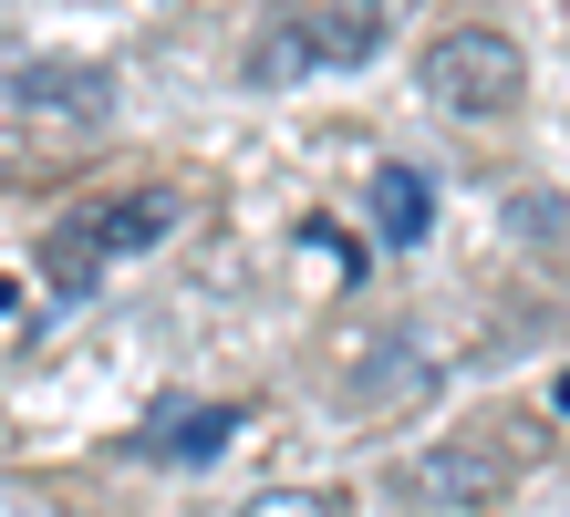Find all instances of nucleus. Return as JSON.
<instances>
[{"instance_id":"obj_1","label":"nucleus","mask_w":570,"mask_h":517,"mask_svg":"<svg viewBox=\"0 0 570 517\" xmlns=\"http://www.w3.org/2000/svg\"><path fill=\"white\" fill-rule=\"evenodd\" d=\"M519 93H529V52L509 31H488V21H466V31H446V42L425 52V103L435 115L488 125V115H519Z\"/></svg>"},{"instance_id":"obj_2","label":"nucleus","mask_w":570,"mask_h":517,"mask_svg":"<svg viewBox=\"0 0 570 517\" xmlns=\"http://www.w3.org/2000/svg\"><path fill=\"white\" fill-rule=\"evenodd\" d=\"M384 21H394V0H301L281 42H259V73L291 83L301 62H363L384 42Z\"/></svg>"},{"instance_id":"obj_3","label":"nucleus","mask_w":570,"mask_h":517,"mask_svg":"<svg viewBox=\"0 0 570 517\" xmlns=\"http://www.w3.org/2000/svg\"><path fill=\"white\" fill-rule=\"evenodd\" d=\"M73 228H83L94 259H125V249H156V238L177 228V197L146 187V197H125V207H94V218H73Z\"/></svg>"},{"instance_id":"obj_4","label":"nucleus","mask_w":570,"mask_h":517,"mask_svg":"<svg viewBox=\"0 0 570 517\" xmlns=\"http://www.w3.org/2000/svg\"><path fill=\"white\" fill-rule=\"evenodd\" d=\"M425 218H435V197H425V177H415V166H374V238L415 249V238H425Z\"/></svg>"},{"instance_id":"obj_5","label":"nucleus","mask_w":570,"mask_h":517,"mask_svg":"<svg viewBox=\"0 0 570 517\" xmlns=\"http://www.w3.org/2000/svg\"><path fill=\"white\" fill-rule=\"evenodd\" d=\"M21 103H62V115H105V103H115V73H94V62H31V73H21Z\"/></svg>"},{"instance_id":"obj_6","label":"nucleus","mask_w":570,"mask_h":517,"mask_svg":"<svg viewBox=\"0 0 570 517\" xmlns=\"http://www.w3.org/2000/svg\"><path fill=\"white\" fill-rule=\"evenodd\" d=\"M239 517H343V497H332V487H259Z\"/></svg>"},{"instance_id":"obj_7","label":"nucleus","mask_w":570,"mask_h":517,"mask_svg":"<svg viewBox=\"0 0 570 517\" xmlns=\"http://www.w3.org/2000/svg\"><path fill=\"white\" fill-rule=\"evenodd\" d=\"M218 435H228V414H197V425H156L146 445H156V456H208Z\"/></svg>"},{"instance_id":"obj_8","label":"nucleus","mask_w":570,"mask_h":517,"mask_svg":"<svg viewBox=\"0 0 570 517\" xmlns=\"http://www.w3.org/2000/svg\"><path fill=\"white\" fill-rule=\"evenodd\" d=\"M509 228H519V249H529V238H540V249H560V238H550V228H560V197H550V187H540V197H519V207H509Z\"/></svg>"},{"instance_id":"obj_9","label":"nucleus","mask_w":570,"mask_h":517,"mask_svg":"<svg viewBox=\"0 0 570 517\" xmlns=\"http://www.w3.org/2000/svg\"><path fill=\"white\" fill-rule=\"evenodd\" d=\"M415 517H478V507H415Z\"/></svg>"}]
</instances>
